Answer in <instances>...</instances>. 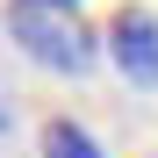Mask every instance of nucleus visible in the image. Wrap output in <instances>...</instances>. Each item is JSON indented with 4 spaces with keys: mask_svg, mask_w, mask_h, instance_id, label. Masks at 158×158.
<instances>
[{
    "mask_svg": "<svg viewBox=\"0 0 158 158\" xmlns=\"http://www.w3.org/2000/svg\"><path fill=\"white\" fill-rule=\"evenodd\" d=\"M7 36L29 50L43 72H86L94 65V29L79 22V7H43V0H15Z\"/></svg>",
    "mask_w": 158,
    "mask_h": 158,
    "instance_id": "f257e3e1",
    "label": "nucleus"
},
{
    "mask_svg": "<svg viewBox=\"0 0 158 158\" xmlns=\"http://www.w3.org/2000/svg\"><path fill=\"white\" fill-rule=\"evenodd\" d=\"M108 50H115V65H122L129 86H158V15L122 7L108 22Z\"/></svg>",
    "mask_w": 158,
    "mask_h": 158,
    "instance_id": "f03ea898",
    "label": "nucleus"
},
{
    "mask_svg": "<svg viewBox=\"0 0 158 158\" xmlns=\"http://www.w3.org/2000/svg\"><path fill=\"white\" fill-rule=\"evenodd\" d=\"M43 158H108V151L94 144V129H86V122L50 115V122H43Z\"/></svg>",
    "mask_w": 158,
    "mask_h": 158,
    "instance_id": "7ed1b4c3",
    "label": "nucleus"
},
{
    "mask_svg": "<svg viewBox=\"0 0 158 158\" xmlns=\"http://www.w3.org/2000/svg\"><path fill=\"white\" fill-rule=\"evenodd\" d=\"M43 7H79V0H43Z\"/></svg>",
    "mask_w": 158,
    "mask_h": 158,
    "instance_id": "20e7f679",
    "label": "nucleus"
},
{
    "mask_svg": "<svg viewBox=\"0 0 158 158\" xmlns=\"http://www.w3.org/2000/svg\"><path fill=\"white\" fill-rule=\"evenodd\" d=\"M0 129H7V101H0Z\"/></svg>",
    "mask_w": 158,
    "mask_h": 158,
    "instance_id": "39448f33",
    "label": "nucleus"
}]
</instances>
